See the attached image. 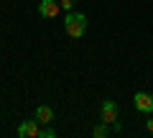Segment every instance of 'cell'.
<instances>
[{
  "label": "cell",
  "instance_id": "52a82bcc",
  "mask_svg": "<svg viewBox=\"0 0 153 138\" xmlns=\"http://www.w3.org/2000/svg\"><path fill=\"white\" fill-rule=\"evenodd\" d=\"M107 133H110L107 123H102V125H97V128H94V131H92V136H94V138H105V136H107Z\"/></svg>",
  "mask_w": 153,
  "mask_h": 138
},
{
  "label": "cell",
  "instance_id": "3957f363",
  "mask_svg": "<svg viewBox=\"0 0 153 138\" xmlns=\"http://www.w3.org/2000/svg\"><path fill=\"white\" fill-rule=\"evenodd\" d=\"M100 118H102V123H107V125L117 123V102H115V100H105L102 110H100Z\"/></svg>",
  "mask_w": 153,
  "mask_h": 138
},
{
  "label": "cell",
  "instance_id": "8992f818",
  "mask_svg": "<svg viewBox=\"0 0 153 138\" xmlns=\"http://www.w3.org/2000/svg\"><path fill=\"white\" fill-rule=\"evenodd\" d=\"M36 120L41 123V125H49V123L54 120V110H51L49 105H38L36 107Z\"/></svg>",
  "mask_w": 153,
  "mask_h": 138
},
{
  "label": "cell",
  "instance_id": "30bf717a",
  "mask_svg": "<svg viewBox=\"0 0 153 138\" xmlns=\"http://www.w3.org/2000/svg\"><path fill=\"white\" fill-rule=\"evenodd\" d=\"M146 128H148V133H153V118L148 115V120H146Z\"/></svg>",
  "mask_w": 153,
  "mask_h": 138
},
{
  "label": "cell",
  "instance_id": "277c9868",
  "mask_svg": "<svg viewBox=\"0 0 153 138\" xmlns=\"http://www.w3.org/2000/svg\"><path fill=\"white\" fill-rule=\"evenodd\" d=\"M59 10H61L59 0H41V3H38V13H41V18H56Z\"/></svg>",
  "mask_w": 153,
  "mask_h": 138
},
{
  "label": "cell",
  "instance_id": "9c48e42d",
  "mask_svg": "<svg viewBox=\"0 0 153 138\" xmlns=\"http://www.w3.org/2000/svg\"><path fill=\"white\" fill-rule=\"evenodd\" d=\"M59 3H61L64 10H71V8H74V0H59Z\"/></svg>",
  "mask_w": 153,
  "mask_h": 138
},
{
  "label": "cell",
  "instance_id": "6da1fadb",
  "mask_svg": "<svg viewBox=\"0 0 153 138\" xmlns=\"http://www.w3.org/2000/svg\"><path fill=\"white\" fill-rule=\"evenodd\" d=\"M64 31H66L69 39H82L84 33H87V16L84 13H66Z\"/></svg>",
  "mask_w": 153,
  "mask_h": 138
},
{
  "label": "cell",
  "instance_id": "ba28073f",
  "mask_svg": "<svg viewBox=\"0 0 153 138\" xmlns=\"http://www.w3.org/2000/svg\"><path fill=\"white\" fill-rule=\"evenodd\" d=\"M54 136H56L54 128H41V136H38V138H54Z\"/></svg>",
  "mask_w": 153,
  "mask_h": 138
},
{
  "label": "cell",
  "instance_id": "5b68a950",
  "mask_svg": "<svg viewBox=\"0 0 153 138\" xmlns=\"http://www.w3.org/2000/svg\"><path fill=\"white\" fill-rule=\"evenodd\" d=\"M133 102H135V107H138L140 113H146V115H151V113H153V95H148V92H135Z\"/></svg>",
  "mask_w": 153,
  "mask_h": 138
},
{
  "label": "cell",
  "instance_id": "7a4b0ae2",
  "mask_svg": "<svg viewBox=\"0 0 153 138\" xmlns=\"http://www.w3.org/2000/svg\"><path fill=\"white\" fill-rule=\"evenodd\" d=\"M18 136L21 138H38L41 136V123L33 118V120H23L18 125Z\"/></svg>",
  "mask_w": 153,
  "mask_h": 138
}]
</instances>
